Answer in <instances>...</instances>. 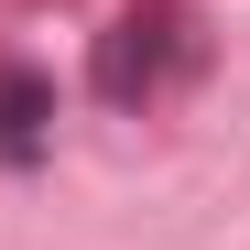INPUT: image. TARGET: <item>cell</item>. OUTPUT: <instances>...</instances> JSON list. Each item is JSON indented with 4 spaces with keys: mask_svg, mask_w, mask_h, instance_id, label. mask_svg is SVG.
<instances>
[{
    "mask_svg": "<svg viewBox=\"0 0 250 250\" xmlns=\"http://www.w3.org/2000/svg\"><path fill=\"white\" fill-rule=\"evenodd\" d=\"M44 120H55V76L44 65H0V163H33L44 152Z\"/></svg>",
    "mask_w": 250,
    "mask_h": 250,
    "instance_id": "cell-2",
    "label": "cell"
},
{
    "mask_svg": "<svg viewBox=\"0 0 250 250\" xmlns=\"http://www.w3.org/2000/svg\"><path fill=\"white\" fill-rule=\"evenodd\" d=\"M196 55H207V33H196L185 0H131L87 44V98L98 109H152L174 76H196Z\"/></svg>",
    "mask_w": 250,
    "mask_h": 250,
    "instance_id": "cell-1",
    "label": "cell"
}]
</instances>
